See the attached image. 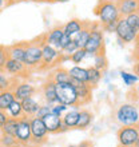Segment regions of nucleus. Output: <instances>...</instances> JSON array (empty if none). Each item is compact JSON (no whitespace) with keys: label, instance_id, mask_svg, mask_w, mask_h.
<instances>
[{"label":"nucleus","instance_id":"1","mask_svg":"<svg viewBox=\"0 0 139 147\" xmlns=\"http://www.w3.org/2000/svg\"><path fill=\"white\" fill-rule=\"evenodd\" d=\"M44 43L43 35L34 42L26 43V50H24V59L23 64L28 71L39 68L42 62V44Z\"/></svg>","mask_w":139,"mask_h":147},{"label":"nucleus","instance_id":"2","mask_svg":"<svg viewBox=\"0 0 139 147\" xmlns=\"http://www.w3.org/2000/svg\"><path fill=\"white\" fill-rule=\"evenodd\" d=\"M94 13L99 18L101 26L111 23V22H118V19L120 18L116 3L107 1V0H99V3L94 8Z\"/></svg>","mask_w":139,"mask_h":147},{"label":"nucleus","instance_id":"3","mask_svg":"<svg viewBox=\"0 0 139 147\" xmlns=\"http://www.w3.org/2000/svg\"><path fill=\"white\" fill-rule=\"evenodd\" d=\"M90 26V38L84 46V51L88 56H94L96 54H104V36L102 28L98 24H88Z\"/></svg>","mask_w":139,"mask_h":147},{"label":"nucleus","instance_id":"4","mask_svg":"<svg viewBox=\"0 0 139 147\" xmlns=\"http://www.w3.org/2000/svg\"><path fill=\"white\" fill-rule=\"evenodd\" d=\"M115 119L120 126H138L139 110L136 105L132 103L120 105L115 112Z\"/></svg>","mask_w":139,"mask_h":147},{"label":"nucleus","instance_id":"5","mask_svg":"<svg viewBox=\"0 0 139 147\" xmlns=\"http://www.w3.org/2000/svg\"><path fill=\"white\" fill-rule=\"evenodd\" d=\"M55 88H56V102L58 103L66 105L68 107L79 106L76 90H75V86L71 82L58 83V84H55Z\"/></svg>","mask_w":139,"mask_h":147},{"label":"nucleus","instance_id":"6","mask_svg":"<svg viewBox=\"0 0 139 147\" xmlns=\"http://www.w3.org/2000/svg\"><path fill=\"white\" fill-rule=\"evenodd\" d=\"M116 139L119 146L138 147L139 130L138 126H122L116 132Z\"/></svg>","mask_w":139,"mask_h":147},{"label":"nucleus","instance_id":"7","mask_svg":"<svg viewBox=\"0 0 139 147\" xmlns=\"http://www.w3.org/2000/svg\"><path fill=\"white\" fill-rule=\"evenodd\" d=\"M30 126H31V144L28 147H39L42 146L44 142L47 140V136H48V132H47V128L44 126L42 119H39L36 116H31L30 118Z\"/></svg>","mask_w":139,"mask_h":147},{"label":"nucleus","instance_id":"8","mask_svg":"<svg viewBox=\"0 0 139 147\" xmlns=\"http://www.w3.org/2000/svg\"><path fill=\"white\" fill-rule=\"evenodd\" d=\"M60 56H62L60 51H58L54 46L43 43L42 44V62H40L39 68L40 70H47V68L52 67L54 64L60 62Z\"/></svg>","mask_w":139,"mask_h":147},{"label":"nucleus","instance_id":"9","mask_svg":"<svg viewBox=\"0 0 139 147\" xmlns=\"http://www.w3.org/2000/svg\"><path fill=\"white\" fill-rule=\"evenodd\" d=\"M15 139L18 143L24 144V146H30L31 144V126H30V118L28 116H22L18 119V127L15 131Z\"/></svg>","mask_w":139,"mask_h":147},{"label":"nucleus","instance_id":"10","mask_svg":"<svg viewBox=\"0 0 139 147\" xmlns=\"http://www.w3.org/2000/svg\"><path fill=\"white\" fill-rule=\"evenodd\" d=\"M139 32L134 31L131 27H128V24L126 23L124 18H119L116 22L115 27V35L119 40V43H134L138 39Z\"/></svg>","mask_w":139,"mask_h":147},{"label":"nucleus","instance_id":"11","mask_svg":"<svg viewBox=\"0 0 139 147\" xmlns=\"http://www.w3.org/2000/svg\"><path fill=\"white\" fill-rule=\"evenodd\" d=\"M12 92L16 100H23L26 98L34 96L36 94V87L28 82H20L12 88Z\"/></svg>","mask_w":139,"mask_h":147},{"label":"nucleus","instance_id":"12","mask_svg":"<svg viewBox=\"0 0 139 147\" xmlns=\"http://www.w3.org/2000/svg\"><path fill=\"white\" fill-rule=\"evenodd\" d=\"M70 82L75 86L79 106L86 105V103H88L92 99V87L91 86H88L87 83H80V82H75V80H70Z\"/></svg>","mask_w":139,"mask_h":147},{"label":"nucleus","instance_id":"13","mask_svg":"<svg viewBox=\"0 0 139 147\" xmlns=\"http://www.w3.org/2000/svg\"><path fill=\"white\" fill-rule=\"evenodd\" d=\"M3 71L8 75H12V76H19V75H24L27 74L28 70L26 68L22 62H18V60H13V59L8 58L4 63V67H3Z\"/></svg>","mask_w":139,"mask_h":147},{"label":"nucleus","instance_id":"14","mask_svg":"<svg viewBox=\"0 0 139 147\" xmlns=\"http://www.w3.org/2000/svg\"><path fill=\"white\" fill-rule=\"evenodd\" d=\"M42 96H43V100L44 103L50 106H54L56 102V88H55V83L51 79L44 83L42 86Z\"/></svg>","mask_w":139,"mask_h":147},{"label":"nucleus","instance_id":"15","mask_svg":"<svg viewBox=\"0 0 139 147\" xmlns=\"http://www.w3.org/2000/svg\"><path fill=\"white\" fill-rule=\"evenodd\" d=\"M115 3L118 5L120 18H124L132 12H136L139 8V0H115Z\"/></svg>","mask_w":139,"mask_h":147},{"label":"nucleus","instance_id":"16","mask_svg":"<svg viewBox=\"0 0 139 147\" xmlns=\"http://www.w3.org/2000/svg\"><path fill=\"white\" fill-rule=\"evenodd\" d=\"M42 120L44 126H46L48 134H59V130H60V126H62V118L60 116L54 115V114L50 112Z\"/></svg>","mask_w":139,"mask_h":147},{"label":"nucleus","instance_id":"17","mask_svg":"<svg viewBox=\"0 0 139 147\" xmlns=\"http://www.w3.org/2000/svg\"><path fill=\"white\" fill-rule=\"evenodd\" d=\"M79 110H80V107H78V106H72L71 109L68 107V110L63 114L62 122H63V124H66L68 130L76 127L78 116H79Z\"/></svg>","mask_w":139,"mask_h":147},{"label":"nucleus","instance_id":"18","mask_svg":"<svg viewBox=\"0 0 139 147\" xmlns=\"http://www.w3.org/2000/svg\"><path fill=\"white\" fill-rule=\"evenodd\" d=\"M20 102H22L23 115L28 116V118L35 116V114H36V111H38V109H39V106H40V102L35 96L26 98V99H23V100H20Z\"/></svg>","mask_w":139,"mask_h":147},{"label":"nucleus","instance_id":"19","mask_svg":"<svg viewBox=\"0 0 139 147\" xmlns=\"http://www.w3.org/2000/svg\"><path fill=\"white\" fill-rule=\"evenodd\" d=\"M94 120V114L90 110L82 109L79 110V116H78V122H76V127L78 130H86L91 126Z\"/></svg>","mask_w":139,"mask_h":147},{"label":"nucleus","instance_id":"20","mask_svg":"<svg viewBox=\"0 0 139 147\" xmlns=\"http://www.w3.org/2000/svg\"><path fill=\"white\" fill-rule=\"evenodd\" d=\"M24 50H26V43H18V44H13V46L8 47L7 48L8 58H11V59H13V60H18V62L23 63Z\"/></svg>","mask_w":139,"mask_h":147},{"label":"nucleus","instance_id":"21","mask_svg":"<svg viewBox=\"0 0 139 147\" xmlns=\"http://www.w3.org/2000/svg\"><path fill=\"white\" fill-rule=\"evenodd\" d=\"M67 71H68V75H70V79H71V80L80 82V83H87V68L76 64V66L71 67V68Z\"/></svg>","mask_w":139,"mask_h":147},{"label":"nucleus","instance_id":"22","mask_svg":"<svg viewBox=\"0 0 139 147\" xmlns=\"http://www.w3.org/2000/svg\"><path fill=\"white\" fill-rule=\"evenodd\" d=\"M88 38H90V26L87 23L84 24V27L82 28L80 31L76 32L74 36H71V39L75 42V44H76L78 48H84Z\"/></svg>","mask_w":139,"mask_h":147},{"label":"nucleus","instance_id":"23","mask_svg":"<svg viewBox=\"0 0 139 147\" xmlns=\"http://www.w3.org/2000/svg\"><path fill=\"white\" fill-rule=\"evenodd\" d=\"M84 22H82L79 19H71L70 22H67L64 26H63V32L68 36H74L76 32H79L82 28L84 27Z\"/></svg>","mask_w":139,"mask_h":147},{"label":"nucleus","instance_id":"24","mask_svg":"<svg viewBox=\"0 0 139 147\" xmlns=\"http://www.w3.org/2000/svg\"><path fill=\"white\" fill-rule=\"evenodd\" d=\"M63 28L62 27H55L52 28V30H50V31L47 32L46 35H43V38H44V43H47V44H50V46H56L58 44V42L60 40V38L63 36Z\"/></svg>","mask_w":139,"mask_h":147},{"label":"nucleus","instance_id":"25","mask_svg":"<svg viewBox=\"0 0 139 147\" xmlns=\"http://www.w3.org/2000/svg\"><path fill=\"white\" fill-rule=\"evenodd\" d=\"M50 79L54 82L55 84H58V83H67L70 82V75H68V71L66 68H63V67H58V68H55V71L51 74Z\"/></svg>","mask_w":139,"mask_h":147},{"label":"nucleus","instance_id":"26","mask_svg":"<svg viewBox=\"0 0 139 147\" xmlns=\"http://www.w3.org/2000/svg\"><path fill=\"white\" fill-rule=\"evenodd\" d=\"M102 71H99L95 67L90 66L87 68V84L91 87H96L99 84V82L102 80Z\"/></svg>","mask_w":139,"mask_h":147},{"label":"nucleus","instance_id":"27","mask_svg":"<svg viewBox=\"0 0 139 147\" xmlns=\"http://www.w3.org/2000/svg\"><path fill=\"white\" fill-rule=\"evenodd\" d=\"M8 118H15V119H20L23 115V109H22V102L20 100H13L11 105L8 106V109L5 110Z\"/></svg>","mask_w":139,"mask_h":147},{"label":"nucleus","instance_id":"28","mask_svg":"<svg viewBox=\"0 0 139 147\" xmlns=\"http://www.w3.org/2000/svg\"><path fill=\"white\" fill-rule=\"evenodd\" d=\"M13 100H15V96H13L12 88L0 91V110L5 111L8 109V106L11 105Z\"/></svg>","mask_w":139,"mask_h":147},{"label":"nucleus","instance_id":"29","mask_svg":"<svg viewBox=\"0 0 139 147\" xmlns=\"http://www.w3.org/2000/svg\"><path fill=\"white\" fill-rule=\"evenodd\" d=\"M16 127H18V119L15 118H8L5 120L4 126L0 130V134H8V135H15Z\"/></svg>","mask_w":139,"mask_h":147},{"label":"nucleus","instance_id":"30","mask_svg":"<svg viewBox=\"0 0 139 147\" xmlns=\"http://www.w3.org/2000/svg\"><path fill=\"white\" fill-rule=\"evenodd\" d=\"M107 58H106V55L104 54H96L94 55V64L92 67H95V68H98L99 71H102L103 72L106 68H107Z\"/></svg>","mask_w":139,"mask_h":147},{"label":"nucleus","instance_id":"31","mask_svg":"<svg viewBox=\"0 0 139 147\" xmlns=\"http://www.w3.org/2000/svg\"><path fill=\"white\" fill-rule=\"evenodd\" d=\"M120 78L126 86H135L138 83L139 78L136 74H132V72H127V71H120Z\"/></svg>","mask_w":139,"mask_h":147},{"label":"nucleus","instance_id":"32","mask_svg":"<svg viewBox=\"0 0 139 147\" xmlns=\"http://www.w3.org/2000/svg\"><path fill=\"white\" fill-rule=\"evenodd\" d=\"M124 20L126 23L128 24V27H131L134 31L139 32V12H132L130 15L124 16Z\"/></svg>","mask_w":139,"mask_h":147},{"label":"nucleus","instance_id":"33","mask_svg":"<svg viewBox=\"0 0 139 147\" xmlns=\"http://www.w3.org/2000/svg\"><path fill=\"white\" fill-rule=\"evenodd\" d=\"M86 58H87V54H86L84 48H78L74 54L70 55V60H71L75 66H76V64H80Z\"/></svg>","mask_w":139,"mask_h":147},{"label":"nucleus","instance_id":"34","mask_svg":"<svg viewBox=\"0 0 139 147\" xmlns=\"http://www.w3.org/2000/svg\"><path fill=\"white\" fill-rule=\"evenodd\" d=\"M9 88H12V79L9 78L8 74H5L4 71H0V91Z\"/></svg>","mask_w":139,"mask_h":147},{"label":"nucleus","instance_id":"35","mask_svg":"<svg viewBox=\"0 0 139 147\" xmlns=\"http://www.w3.org/2000/svg\"><path fill=\"white\" fill-rule=\"evenodd\" d=\"M15 143H18L13 135L8 134H0V147H11Z\"/></svg>","mask_w":139,"mask_h":147},{"label":"nucleus","instance_id":"36","mask_svg":"<svg viewBox=\"0 0 139 147\" xmlns=\"http://www.w3.org/2000/svg\"><path fill=\"white\" fill-rule=\"evenodd\" d=\"M68 110V106L66 105H62V103H55L54 106H51V114H54V115H58L62 118L63 114Z\"/></svg>","mask_w":139,"mask_h":147},{"label":"nucleus","instance_id":"37","mask_svg":"<svg viewBox=\"0 0 139 147\" xmlns=\"http://www.w3.org/2000/svg\"><path fill=\"white\" fill-rule=\"evenodd\" d=\"M51 112V106L50 105H47V103H40V106H39V109L38 111H36V114H35V116L36 118H39V119H43L46 115H48Z\"/></svg>","mask_w":139,"mask_h":147},{"label":"nucleus","instance_id":"38","mask_svg":"<svg viewBox=\"0 0 139 147\" xmlns=\"http://www.w3.org/2000/svg\"><path fill=\"white\" fill-rule=\"evenodd\" d=\"M78 50V47H76V44H75V42H74L72 39H71V42L67 44L64 48H63L62 51H60V54L63 55V56H70L71 54H74L75 51Z\"/></svg>","mask_w":139,"mask_h":147},{"label":"nucleus","instance_id":"39","mask_svg":"<svg viewBox=\"0 0 139 147\" xmlns=\"http://www.w3.org/2000/svg\"><path fill=\"white\" fill-rule=\"evenodd\" d=\"M70 42H71V36L66 35V34H63V36L60 38V40L58 42V44L55 46V48H56L58 51H62L63 48H64V47H66Z\"/></svg>","mask_w":139,"mask_h":147},{"label":"nucleus","instance_id":"40","mask_svg":"<svg viewBox=\"0 0 139 147\" xmlns=\"http://www.w3.org/2000/svg\"><path fill=\"white\" fill-rule=\"evenodd\" d=\"M8 59V54H7V48L4 46L0 44V71H3V67H4V63L5 60Z\"/></svg>","mask_w":139,"mask_h":147},{"label":"nucleus","instance_id":"41","mask_svg":"<svg viewBox=\"0 0 139 147\" xmlns=\"http://www.w3.org/2000/svg\"><path fill=\"white\" fill-rule=\"evenodd\" d=\"M115 27H116V22H111V23H107L102 26V31L104 32H115Z\"/></svg>","mask_w":139,"mask_h":147},{"label":"nucleus","instance_id":"42","mask_svg":"<svg viewBox=\"0 0 139 147\" xmlns=\"http://www.w3.org/2000/svg\"><path fill=\"white\" fill-rule=\"evenodd\" d=\"M7 119H8L7 112L3 111V110H0V130H1V127L4 126V123H5V120Z\"/></svg>","mask_w":139,"mask_h":147},{"label":"nucleus","instance_id":"43","mask_svg":"<svg viewBox=\"0 0 139 147\" xmlns=\"http://www.w3.org/2000/svg\"><path fill=\"white\" fill-rule=\"evenodd\" d=\"M76 147H92V143H91L90 140H82Z\"/></svg>","mask_w":139,"mask_h":147},{"label":"nucleus","instance_id":"44","mask_svg":"<svg viewBox=\"0 0 139 147\" xmlns=\"http://www.w3.org/2000/svg\"><path fill=\"white\" fill-rule=\"evenodd\" d=\"M7 5H8V1H7V0H0V12L3 11V9L7 7Z\"/></svg>","mask_w":139,"mask_h":147},{"label":"nucleus","instance_id":"45","mask_svg":"<svg viewBox=\"0 0 139 147\" xmlns=\"http://www.w3.org/2000/svg\"><path fill=\"white\" fill-rule=\"evenodd\" d=\"M52 1H55V3H67L70 0H52Z\"/></svg>","mask_w":139,"mask_h":147},{"label":"nucleus","instance_id":"46","mask_svg":"<svg viewBox=\"0 0 139 147\" xmlns=\"http://www.w3.org/2000/svg\"><path fill=\"white\" fill-rule=\"evenodd\" d=\"M11 147H27V146H24V144H20V143H15L13 146H11Z\"/></svg>","mask_w":139,"mask_h":147},{"label":"nucleus","instance_id":"47","mask_svg":"<svg viewBox=\"0 0 139 147\" xmlns=\"http://www.w3.org/2000/svg\"><path fill=\"white\" fill-rule=\"evenodd\" d=\"M67 147H76L75 144H70V146H67Z\"/></svg>","mask_w":139,"mask_h":147},{"label":"nucleus","instance_id":"48","mask_svg":"<svg viewBox=\"0 0 139 147\" xmlns=\"http://www.w3.org/2000/svg\"><path fill=\"white\" fill-rule=\"evenodd\" d=\"M28 1H40V0H28Z\"/></svg>","mask_w":139,"mask_h":147},{"label":"nucleus","instance_id":"49","mask_svg":"<svg viewBox=\"0 0 139 147\" xmlns=\"http://www.w3.org/2000/svg\"><path fill=\"white\" fill-rule=\"evenodd\" d=\"M40 1H52V0H40Z\"/></svg>","mask_w":139,"mask_h":147},{"label":"nucleus","instance_id":"50","mask_svg":"<svg viewBox=\"0 0 139 147\" xmlns=\"http://www.w3.org/2000/svg\"><path fill=\"white\" fill-rule=\"evenodd\" d=\"M107 1H115V0H107Z\"/></svg>","mask_w":139,"mask_h":147},{"label":"nucleus","instance_id":"51","mask_svg":"<svg viewBox=\"0 0 139 147\" xmlns=\"http://www.w3.org/2000/svg\"><path fill=\"white\" fill-rule=\"evenodd\" d=\"M118 147H126V146H119V144H118Z\"/></svg>","mask_w":139,"mask_h":147},{"label":"nucleus","instance_id":"52","mask_svg":"<svg viewBox=\"0 0 139 147\" xmlns=\"http://www.w3.org/2000/svg\"><path fill=\"white\" fill-rule=\"evenodd\" d=\"M7 1H8V3H9V1H12V0H7Z\"/></svg>","mask_w":139,"mask_h":147}]
</instances>
